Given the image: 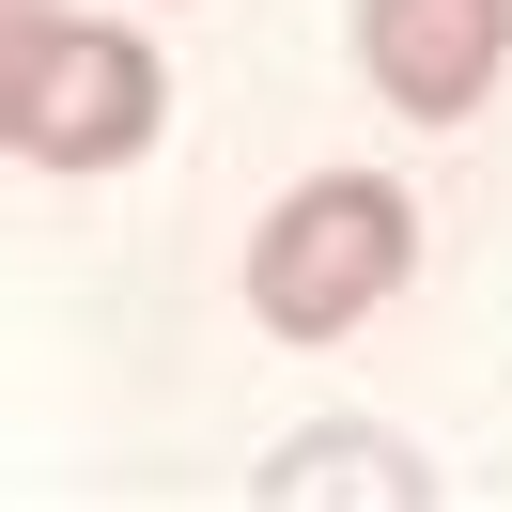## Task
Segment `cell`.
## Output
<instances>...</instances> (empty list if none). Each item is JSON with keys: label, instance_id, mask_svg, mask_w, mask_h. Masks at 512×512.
<instances>
[{"label": "cell", "instance_id": "277c9868", "mask_svg": "<svg viewBox=\"0 0 512 512\" xmlns=\"http://www.w3.org/2000/svg\"><path fill=\"white\" fill-rule=\"evenodd\" d=\"M249 497H264V512H357V497H373V512H419L435 466H419L404 435H373V419H326V435H295Z\"/></svg>", "mask_w": 512, "mask_h": 512}, {"label": "cell", "instance_id": "6da1fadb", "mask_svg": "<svg viewBox=\"0 0 512 512\" xmlns=\"http://www.w3.org/2000/svg\"><path fill=\"white\" fill-rule=\"evenodd\" d=\"M156 125H171V78H156L140 32L0 0V140H16L32 171H125Z\"/></svg>", "mask_w": 512, "mask_h": 512}, {"label": "cell", "instance_id": "7a4b0ae2", "mask_svg": "<svg viewBox=\"0 0 512 512\" xmlns=\"http://www.w3.org/2000/svg\"><path fill=\"white\" fill-rule=\"evenodd\" d=\"M404 264H419V202L388 171H311L249 249V311L280 342H342V326H373L404 295Z\"/></svg>", "mask_w": 512, "mask_h": 512}, {"label": "cell", "instance_id": "3957f363", "mask_svg": "<svg viewBox=\"0 0 512 512\" xmlns=\"http://www.w3.org/2000/svg\"><path fill=\"white\" fill-rule=\"evenodd\" d=\"M357 63L404 125H466L512 63V0H357Z\"/></svg>", "mask_w": 512, "mask_h": 512}]
</instances>
